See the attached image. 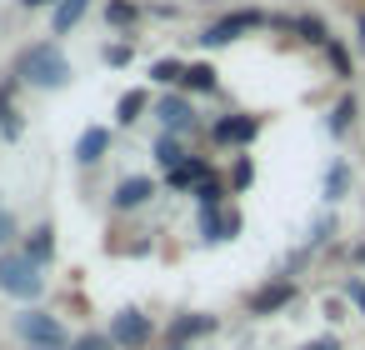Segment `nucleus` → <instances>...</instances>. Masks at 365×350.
<instances>
[{"label":"nucleus","instance_id":"obj_1","mask_svg":"<svg viewBox=\"0 0 365 350\" xmlns=\"http://www.w3.org/2000/svg\"><path fill=\"white\" fill-rule=\"evenodd\" d=\"M0 290L16 295V300L41 295V265L31 255H0Z\"/></svg>","mask_w":365,"mask_h":350},{"label":"nucleus","instance_id":"obj_2","mask_svg":"<svg viewBox=\"0 0 365 350\" xmlns=\"http://www.w3.org/2000/svg\"><path fill=\"white\" fill-rule=\"evenodd\" d=\"M66 76H71V66H66V56H61L56 46H36V51L26 56V81H31V86H46V91H56Z\"/></svg>","mask_w":365,"mask_h":350},{"label":"nucleus","instance_id":"obj_3","mask_svg":"<svg viewBox=\"0 0 365 350\" xmlns=\"http://www.w3.org/2000/svg\"><path fill=\"white\" fill-rule=\"evenodd\" d=\"M16 330H21L31 345H41V350H61V340H66L61 320H56V315H41V310H26V315L16 320Z\"/></svg>","mask_w":365,"mask_h":350},{"label":"nucleus","instance_id":"obj_4","mask_svg":"<svg viewBox=\"0 0 365 350\" xmlns=\"http://www.w3.org/2000/svg\"><path fill=\"white\" fill-rule=\"evenodd\" d=\"M110 340L135 350V345H145V340H150V320H145V315H135V310H120V315L110 320Z\"/></svg>","mask_w":365,"mask_h":350},{"label":"nucleus","instance_id":"obj_5","mask_svg":"<svg viewBox=\"0 0 365 350\" xmlns=\"http://www.w3.org/2000/svg\"><path fill=\"white\" fill-rule=\"evenodd\" d=\"M255 26H265L260 11H240V16H230V21H215V26L205 31V46H225V41H235L240 31H255Z\"/></svg>","mask_w":365,"mask_h":350},{"label":"nucleus","instance_id":"obj_6","mask_svg":"<svg viewBox=\"0 0 365 350\" xmlns=\"http://www.w3.org/2000/svg\"><path fill=\"white\" fill-rule=\"evenodd\" d=\"M150 195H155V180H150V175H130V180L115 185V205H120V210H135V205H145Z\"/></svg>","mask_w":365,"mask_h":350},{"label":"nucleus","instance_id":"obj_7","mask_svg":"<svg viewBox=\"0 0 365 350\" xmlns=\"http://www.w3.org/2000/svg\"><path fill=\"white\" fill-rule=\"evenodd\" d=\"M290 295H295V285H290V280H280V285H265V290H255V295H250V315H270V310L290 305Z\"/></svg>","mask_w":365,"mask_h":350},{"label":"nucleus","instance_id":"obj_8","mask_svg":"<svg viewBox=\"0 0 365 350\" xmlns=\"http://www.w3.org/2000/svg\"><path fill=\"white\" fill-rule=\"evenodd\" d=\"M255 120L250 115H230V120H220L215 125V140H225V145H245V140H255Z\"/></svg>","mask_w":365,"mask_h":350},{"label":"nucleus","instance_id":"obj_9","mask_svg":"<svg viewBox=\"0 0 365 350\" xmlns=\"http://www.w3.org/2000/svg\"><path fill=\"white\" fill-rule=\"evenodd\" d=\"M155 115H160V120H165L170 130H185V125H195V110H190V105H185L180 96H170V101H160V105H155Z\"/></svg>","mask_w":365,"mask_h":350},{"label":"nucleus","instance_id":"obj_10","mask_svg":"<svg viewBox=\"0 0 365 350\" xmlns=\"http://www.w3.org/2000/svg\"><path fill=\"white\" fill-rule=\"evenodd\" d=\"M106 145H110V135H106V130H86V135H81V145H76V160H81V165H96V160L106 155Z\"/></svg>","mask_w":365,"mask_h":350},{"label":"nucleus","instance_id":"obj_11","mask_svg":"<svg viewBox=\"0 0 365 350\" xmlns=\"http://www.w3.org/2000/svg\"><path fill=\"white\" fill-rule=\"evenodd\" d=\"M51 250H56V240H51V225H41V230L26 240V255H31L36 265H46V260H51Z\"/></svg>","mask_w":365,"mask_h":350},{"label":"nucleus","instance_id":"obj_12","mask_svg":"<svg viewBox=\"0 0 365 350\" xmlns=\"http://www.w3.org/2000/svg\"><path fill=\"white\" fill-rule=\"evenodd\" d=\"M140 110H145V91H125V96H120V115H115V120H120V125H130V120H140Z\"/></svg>","mask_w":365,"mask_h":350},{"label":"nucleus","instance_id":"obj_13","mask_svg":"<svg viewBox=\"0 0 365 350\" xmlns=\"http://www.w3.org/2000/svg\"><path fill=\"white\" fill-rule=\"evenodd\" d=\"M86 6H91V0H61V11H56V31H71V26L86 16Z\"/></svg>","mask_w":365,"mask_h":350},{"label":"nucleus","instance_id":"obj_14","mask_svg":"<svg viewBox=\"0 0 365 350\" xmlns=\"http://www.w3.org/2000/svg\"><path fill=\"white\" fill-rule=\"evenodd\" d=\"M190 180H205V165H200V160H185V165L170 170V185H175V190H185Z\"/></svg>","mask_w":365,"mask_h":350},{"label":"nucleus","instance_id":"obj_15","mask_svg":"<svg viewBox=\"0 0 365 350\" xmlns=\"http://www.w3.org/2000/svg\"><path fill=\"white\" fill-rule=\"evenodd\" d=\"M150 81H160V86L185 81V66H180V61H155V66H150Z\"/></svg>","mask_w":365,"mask_h":350},{"label":"nucleus","instance_id":"obj_16","mask_svg":"<svg viewBox=\"0 0 365 350\" xmlns=\"http://www.w3.org/2000/svg\"><path fill=\"white\" fill-rule=\"evenodd\" d=\"M185 86L190 91H215V71L210 66H185Z\"/></svg>","mask_w":365,"mask_h":350},{"label":"nucleus","instance_id":"obj_17","mask_svg":"<svg viewBox=\"0 0 365 350\" xmlns=\"http://www.w3.org/2000/svg\"><path fill=\"white\" fill-rule=\"evenodd\" d=\"M195 195H200V210H215V205H220V195H225V190H220V180H210V175H205V180H200V190H195Z\"/></svg>","mask_w":365,"mask_h":350},{"label":"nucleus","instance_id":"obj_18","mask_svg":"<svg viewBox=\"0 0 365 350\" xmlns=\"http://www.w3.org/2000/svg\"><path fill=\"white\" fill-rule=\"evenodd\" d=\"M295 31H300L305 41H315V46H330V36H325V26H320V21H310V16H305V21H295Z\"/></svg>","mask_w":365,"mask_h":350},{"label":"nucleus","instance_id":"obj_19","mask_svg":"<svg viewBox=\"0 0 365 350\" xmlns=\"http://www.w3.org/2000/svg\"><path fill=\"white\" fill-rule=\"evenodd\" d=\"M155 155H160V165H170V170H175V165H185V155H180V145H175V140H160V145H155Z\"/></svg>","mask_w":365,"mask_h":350},{"label":"nucleus","instance_id":"obj_20","mask_svg":"<svg viewBox=\"0 0 365 350\" xmlns=\"http://www.w3.org/2000/svg\"><path fill=\"white\" fill-rule=\"evenodd\" d=\"M325 56H330V66H335V76H350V56H345V51H340L335 41L325 46Z\"/></svg>","mask_w":365,"mask_h":350},{"label":"nucleus","instance_id":"obj_21","mask_svg":"<svg viewBox=\"0 0 365 350\" xmlns=\"http://www.w3.org/2000/svg\"><path fill=\"white\" fill-rule=\"evenodd\" d=\"M350 120H355V101H340V105H335V120H330V130H345Z\"/></svg>","mask_w":365,"mask_h":350},{"label":"nucleus","instance_id":"obj_22","mask_svg":"<svg viewBox=\"0 0 365 350\" xmlns=\"http://www.w3.org/2000/svg\"><path fill=\"white\" fill-rule=\"evenodd\" d=\"M110 21H115V26H130V21H135V6H125V0H115V6H110Z\"/></svg>","mask_w":365,"mask_h":350},{"label":"nucleus","instance_id":"obj_23","mask_svg":"<svg viewBox=\"0 0 365 350\" xmlns=\"http://www.w3.org/2000/svg\"><path fill=\"white\" fill-rule=\"evenodd\" d=\"M195 330H210V320H180L170 335H175V340H185V335H195Z\"/></svg>","mask_w":365,"mask_h":350},{"label":"nucleus","instance_id":"obj_24","mask_svg":"<svg viewBox=\"0 0 365 350\" xmlns=\"http://www.w3.org/2000/svg\"><path fill=\"white\" fill-rule=\"evenodd\" d=\"M76 350H115V340H110V335H86Z\"/></svg>","mask_w":365,"mask_h":350},{"label":"nucleus","instance_id":"obj_25","mask_svg":"<svg viewBox=\"0 0 365 350\" xmlns=\"http://www.w3.org/2000/svg\"><path fill=\"white\" fill-rule=\"evenodd\" d=\"M345 295H350V300H355V310L365 315V280H350V285H345Z\"/></svg>","mask_w":365,"mask_h":350},{"label":"nucleus","instance_id":"obj_26","mask_svg":"<svg viewBox=\"0 0 365 350\" xmlns=\"http://www.w3.org/2000/svg\"><path fill=\"white\" fill-rule=\"evenodd\" d=\"M106 61H110V66H125L130 51H125V46H106Z\"/></svg>","mask_w":365,"mask_h":350},{"label":"nucleus","instance_id":"obj_27","mask_svg":"<svg viewBox=\"0 0 365 350\" xmlns=\"http://www.w3.org/2000/svg\"><path fill=\"white\" fill-rule=\"evenodd\" d=\"M305 350H340V340H335V335H320V340H310Z\"/></svg>","mask_w":365,"mask_h":350},{"label":"nucleus","instance_id":"obj_28","mask_svg":"<svg viewBox=\"0 0 365 350\" xmlns=\"http://www.w3.org/2000/svg\"><path fill=\"white\" fill-rule=\"evenodd\" d=\"M11 235H16V220H11V215H6V210H0V245H6V240H11Z\"/></svg>","mask_w":365,"mask_h":350},{"label":"nucleus","instance_id":"obj_29","mask_svg":"<svg viewBox=\"0 0 365 350\" xmlns=\"http://www.w3.org/2000/svg\"><path fill=\"white\" fill-rule=\"evenodd\" d=\"M355 260H360V265H365V240H360V245H355Z\"/></svg>","mask_w":365,"mask_h":350},{"label":"nucleus","instance_id":"obj_30","mask_svg":"<svg viewBox=\"0 0 365 350\" xmlns=\"http://www.w3.org/2000/svg\"><path fill=\"white\" fill-rule=\"evenodd\" d=\"M26 6H51V0H26Z\"/></svg>","mask_w":365,"mask_h":350},{"label":"nucleus","instance_id":"obj_31","mask_svg":"<svg viewBox=\"0 0 365 350\" xmlns=\"http://www.w3.org/2000/svg\"><path fill=\"white\" fill-rule=\"evenodd\" d=\"M175 350H180V345H175Z\"/></svg>","mask_w":365,"mask_h":350}]
</instances>
